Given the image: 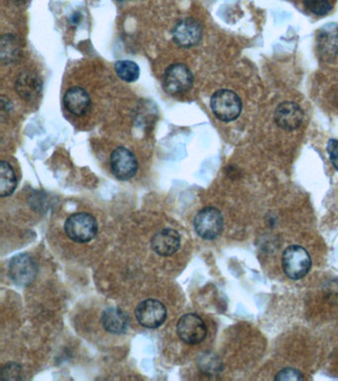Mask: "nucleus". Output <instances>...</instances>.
Listing matches in <instances>:
<instances>
[{"instance_id": "obj_1", "label": "nucleus", "mask_w": 338, "mask_h": 381, "mask_svg": "<svg viewBox=\"0 0 338 381\" xmlns=\"http://www.w3.org/2000/svg\"><path fill=\"white\" fill-rule=\"evenodd\" d=\"M97 220L88 213L69 215L65 222L67 236L78 243H90L97 236Z\"/></svg>"}, {"instance_id": "obj_2", "label": "nucleus", "mask_w": 338, "mask_h": 381, "mask_svg": "<svg viewBox=\"0 0 338 381\" xmlns=\"http://www.w3.org/2000/svg\"><path fill=\"white\" fill-rule=\"evenodd\" d=\"M282 265L288 277L292 280L302 279L311 268L310 253L302 246H289L283 253Z\"/></svg>"}, {"instance_id": "obj_3", "label": "nucleus", "mask_w": 338, "mask_h": 381, "mask_svg": "<svg viewBox=\"0 0 338 381\" xmlns=\"http://www.w3.org/2000/svg\"><path fill=\"white\" fill-rule=\"evenodd\" d=\"M210 107L213 114L224 122L235 121L242 112L241 98L229 90H219L213 93Z\"/></svg>"}, {"instance_id": "obj_4", "label": "nucleus", "mask_w": 338, "mask_h": 381, "mask_svg": "<svg viewBox=\"0 0 338 381\" xmlns=\"http://www.w3.org/2000/svg\"><path fill=\"white\" fill-rule=\"evenodd\" d=\"M194 85V75L186 65L178 63L168 67L163 76V88L171 95H184Z\"/></svg>"}, {"instance_id": "obj_5", "label": "nucleus", "mask_w": 338, "mask_h": 381, "mask_svg": "<svg viewBox=\"0 0 338 381\" xmlns=\"http://www.w3.org/2000/svg\"><path fill=\"white\" fill-rule=\"evenodd\" d=\"M224 217L217 208H203L196 214L194 227L201 239L212 241L217 239L224 229Z\"/></svg>"}, {"instance_id": "obj_6", "label": "nucleus", "mask_w": 338, "mask_h": 381, "mask_svg": "<svg viewBox=\"0 0 338 381\" xmlns=\"http://www.w3.org/2000/svg\"><path fill=\"white\" fill-rule=\"evenodd\" d=\"M37 265L29 254H18L9 262V277L18 286H28L32 283L37 277Z\"/></svg>"}, {"instance_id": "obj_7", "label": "nucleus", "mask_w": 338, "mask_h": 381, "mask_svg": "<svg viewBox=\"0 0 338 381\" xmlns=\"http://www.w3.org/2000/svg\"><path fill=\"white\" fill-rule=\"evenodd\" d=\"M180 339L188 345H198L205 341L208 335L207 326L196 314L182 316L177 325Z\"/></svg>"}, {"instance_id": "obj_8", "label": "nucleus", "mask_w": 338, "mask_h": 381, "mask_svg": "<svg viewBox=\"0 0 338 381\" xmlns=\"http://www.w3.org/2000/svg\"><path fill=\"white\" fill-rule=\"evenodd\" d=\"M138 323L148 329H157L167 320V309L164 304L155 299L141 302L135 310Z\"/></svg>"}, {"instance_id": "obj_9", "label": "nucleus", "mask_w": 338, "mask_h": 381, "mask_svg": "<svg viewBox=\"0 0 338 381\" xmlns=\"http://www.w3.org/2000/svg\"><path fill=\"white\" fill-rule=\"evenodd\" d=\"M110 167L117 179L127 181L137 173L138 162L130 150L126 147H119L111 153Z\"/></svg>"}, {"instance_id": "obj_10", "label": "nucleus", "mask_w": 338, "mask_h": 381, "mask_svg": "<svg viewBox=\"0 0 338 381\" xmlns=\"http://www.w3.org/2000/svg\"><path fill=\"white\" fill-rule=\"evenodd\" d=\"M203 38L201 24L195 19L187 18L180 21L173 30V40L181 48L196 46Z\"/></svg>"}, {"instance_id": "obj_11", "label": "nucleus", "mask_w": 338, "mask_h": 381, "mask_svg": "<svg viewBox=\"0 0 338 381\" xmlns=\"http://www.w3.org/2000/svg\"><path fill=\"white\" fill-rule=\"evenodd\" d=\"M274 121L284 131H295L301 126L304 121L303 109L295 102H283L275 110Z\"/></svg>"}, {"instance_id": "obj_12", "label": "nucleus", "mask_w": 338, "mask_h": 381, "mask_svg": "<svg viewBox=\"0 0 338 381\" xmlns=\"http://www.w3.org/2000/svg\"><path fill=\"white\" fill-rule=\"evenodd\" d=\"M42 87V80L35 72L22 71L16 78V92L26 102H32L39 98Z\"/></svg>"}, {"instance_id": "obj_13", "label": "nucleus", "mask_w": 338, "mask_h": 381, "mask_svg": "<svg viewBox=\"0 0 338 381\" xmlns=\"http://www.w3.org/2000/svg\"><path fill=\"white\" fill-rule=\"evenodd\" d=\"M181 246L179 232L172 229H164L156 232L151 239V248L161 256H171Z\"/></svg>"}, {"instance_id": "obj_14", "label": "nucleus", "mask_w": 338, "mask_h": 381, "mask_svg": "<svg viewBox=\"0 0 338 381\" xmlns=\"http://www.w3.org/2000/svg\"><path fill=\"white\" fill-rule=\"evenodd\" d=\"M64 105L72 114L80 117L90 112L92 100L85 88L74 87L65 93Z\"/></svg>"}, {"instance_id": "obj_15", "label": "nucleus", "mask_w": 338, "mask_h": 381, "mask_svg": "<svg viewBox=\"0 0 338 381\" xmlns=\"http://www.w3.org/2000/svg\"><path fill=\"white\" fill-rule=\"evenodd\" d=\"M102 326L111 334H124L128 329L129 318L127 314L119 308H109L102 313Z\"/></svg>"}, {"instance_id": "obj_16", "label": "nucleus", "mask_w": 338, "mask_h": 381, "mask_svg": "<svg viewBox=\"0 0 338 381\" xmlns=\"http://www.w3.org/2000/svg\"><path fill=\"white\" fill-rule=\"evenodd\" d=\"M318 48L325 56L338 54V26L328 24L318 33Z\"/></svg>"}, {"instance_id": "obj_17", "label": "nucleus", "mask_w": 338, "mask_h": 381, "mask_svg": "<svg viewBox=\"0 0 338 381\" xmlns=\"http://www.w3.org/2000/svg\"><path fill=\"white\" fill-rule=\"evenodd\" d=\"M0 48H1L0 56L4 65L15 63L21 57V45L16 36L12 34L2 36Z\"/></svg>"}, {"instance_id": "obj_18", "label": "nucleus", "mask_w": 338, "mask_h": 381, "mask_svg": "<svg viewBox=\"0 0 338 381\" xmlns=\"http://www.w3.org/2000/svg\"><path fill=\"white\" fill-rule=\"evenodd\" d=\"M18 186V179L14 173L13 168L9 163H0V196H11Z\"/></svg>"}, {"instance_id": "obj_19", "label": "nucleus", "mask_w": 338, "mask_h": 381, "mask_svg": "<svg viewBox=\"0 0 338 381\" xmlns=\"http://www.w3.org/2000/svg\"><path fill=\"white\" fill-rule=\"evenodd\" d=\"M114 69L117 76L127 83H133V81H137L139 76H140V68L138 65L135 62L129 61V60L116 62Z\"/></svg>"}, {"instance_id": "obj_20", "label": "nucleus", "mask_w": 338, "mask_h": 381, "mask_svg": "<svg viewBox=\"0 0 338 381\" xmlns=\"http://www.w3.org/2000/svg\"><path fill=\"white\" fill-rule=\"evenodd\" d=\"M198 366L203 375L210 376L219 375L222 368H224V364H222L220 359L215 356V354H212V352H207V354H203V356H200Z\"/></svg>"}, {"instance_id": "obj_21", "label": "nucleus", "mask_w": 338, "mask_h": 381, "mask_svg": "<svg viewBox=\"0 0 338 381\" xmlns=\"http://www.w3.org/2000/svg\"><path fill=\"white\" fill-rule=\"evenodd\" d=\"M304 6L311 13L318 16L327 15L332 8L330 0H304Z\"/></svg>"}, {"instance_id": "obj_22", "label": "nucleus", "mask_w": 338, "mask_h": 381, "mask_svg": "<svg viewBox=\"0 0 338 381\" xmlns=\"http://www.w3.org/2000/svg\"><path fill=\"white\" fill-rule=\"evenodd\" d=\"M21 373H22V368L20 364L15 363H7L2 368L1 377L6 380H21Z\"/></svg>"}, {"instance_id": "obj_23", "label": "nucleus", "mask_w": 338, "mask_h": 381, "mask_svg": "<svg viewBox=\"0 0 338 381\" xmlns=\"http://www.w3.org/2000/svg\"><path fill=\"white\" fill-rule=\"evenodd\" d=\"M276 380H304V376L301 371L294 370V368H285L277 373L275 377Z\"/></svg>"}, {"instance_id": "obj_24", "label": "nucleus", "mask_w": 338, "mask_h": 381, "mask_svg": "<svg viewBox=\"0 0 338 381\" xmlns=\"http://www.w3.org/2000/svg\"><path fill=\"white\" fill-rule=\"evenodd\" d=\"M327 152L330 154V161L333 167L338 171V140L337 139H330L327 143Z\"/></svg>"}, {"instance_id": "obj_25", "label": "nucleus", "mask_w": 338, "mask_h": 381, "mask_svg": "<svg viewBox=\"0 0 338 381\" xmlns=\"http://www.w3.org/2000/svg\"><path fill=\"white\" fill-rule=\"evenodd\" d=\"M12 105L11 100H8L4 95H2L1 98V116L2 119H6L8 116L9 112H11Z\"/></svg>"}, {"instance_id": "obj_26", "label": "nucleus", "mask_w": 338, "mask_h": 381, "mask_svg": "<svg viewBox=\"0 0 338 381\" xmlns=\"http://www.w3.org/2000/svg\"><path fill=\"white\" fill-rule=\"evenodd\" d=\"M81 19V14L75 13L73 16H72L71 21L74 24H78L79 20Z\"/></svg>"}, {"instance_id": "obj_27", "label": "nucleus", "mask_w": 338, "mask_h": 381, "mask_svg": "<svg viewBox=\"0 0 338 381\" xmlns=\"http://www.w3.org/2000/svg\"><path fill=\"white\" fill-rule=\"evenodd\" d=\"M12 2H14L15 4H23L26 0H11Z\"/></svg>"}, {"instance_id": "obj_28", "label": "nucleus", "mask_w": 338, "mask_h": 381, "mask_svg": "<svg viewBox=\"0 0 338 381\" xmlns=\"http://www.w3.org/2000/svg\"><path fill=\"white\" fill-rule=\"evenodd\" d=\"M117 1H126V0H117Z\"/></svg>"}]
</instances>
